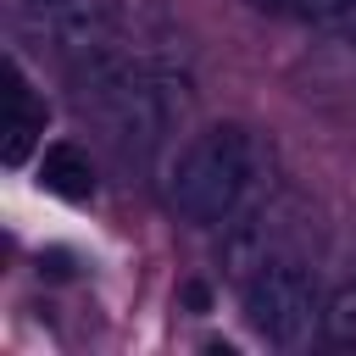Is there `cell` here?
Wrapping results in <instances>:
<instances>
[{
	"mask_svg": "<svg viewBox=\"0 0 356 356\" xmlns=\"http://www.w3.org/2000/svg\"><path fill=\"white\" fill-rule=\"evenodd\" d=\"M245 317L267 345H284V350L306 345L312 328L323 323L312 267H300L295 256H273L267 267H256L250 284H245Z\"/></svg>",
	"mask_w": 356,
	"mask_h": 356,
	"instance_id": "7a4b0ae2",
	"label": "cell"
},
{
	"mask_svg": "<svg viewBox=\"0 0 356 356\" xmlns=\"http://www.w3.org/2000/svg\"><path fill=\"white\" fill-rule=\"evenodd\" d=\"M39 273H50V278H72V250H39Z\"/></svg>",
	"mask_w": 356,
	"mask_h": 356,
	"instance_id": "9c48e42d",
	"label": "cell"
},
{
	"mask_svg": "<svg viewBox=\"0 0 356 356\" xmlns=\"http://www.w3.org/2000/svg\"><path fill=\"white\" fill-rule=\"evenodd\" d=\"M44 33L67 56H89L111 39V6L106 0H56L44 6Z\"/></svg>",
	"mask_w": 356,
	"mask_h": 356,
	"instance_id": "3957f363",
	"label": "cell"
},
{
	"mask_svg": "<svg viewBox=\"0 0 356 356\" xmlns=\"http://www.w3.org/2000/svg\"><path fill=\"white\" fill-rule=\"evenodd\" d=\"M39 128H44V122L6 117V145H0V161H6V167H22V161H28V150H33V139H39Z\"/></svg>",
	"mask_w": 356,
	"mask_h": 356,
	"instance_id": "ba28073f",
	"label": "cell"
},
{
	"mask_svg": "<svg viewBox=\"0 0 356 356\" xmlns=\"http://www.w3.org/2000/svg\"><path fill=\"white\" fill-rule=\"evenodd\" d=\"M323 334H328L334 345H356V284H345V289L328 295V306H323Z\"/></svg>",
	"mask_w": 356,
	"mask_h": 356,
	"instance_id": "5b68a950",
	"label": "cell"
},
{
	"mask_svg": "<svg viewBox=\"0 0 356 356\" xmlns=\"http://www.w3.org/2000/svg\"><path fill=\"white\" fill-rule=\"evenodd\" d=\"M22 6H33V11H44V6H56V0H22Z\"/></svg>",
	"mask_w": 356,
	"mask_h": 356,
	"instance_id": "7c38bea8",
	"label": "cell"
},
{
	"mask_svg": "<svg viewBox=\"0 0 356 356\" xmlns=\"http://www.w3.org/2000/svg\"><path fill=\"white\" fill-rule=\"evenodd\" d=\"M178 295H184V306H189V312H211V284H200V278H189V284H184Z\"/></svg>",
	"mask_w": 356,
	"mask_h": 356,
	"instance_id": "30bf717a",
	"label": "cell"
},
{
	"mask_svg": "<svg viewBox=\"0 0 356 356\" xmlns=\"http://www.w3.org/2000/svg\"><path fill=\"white\" fill-rule=\"evenodd\" d=\"M256 184V139L239 128V122H217L206 134H195L178 161H172V178H167V195L172 206L189 217V222H228L245 195Z\"/></svg>",
	"mask_w": 356,
	"mask_h": 356,
	"instance_id": "6da1fadb",
	"label": "cell"
},
{
	"mask_svg": "<svg viewBox=\"0 0 356 356\" xmlns=\"http://www.w3.org/2000/svg\"><path fill=\"white\" fill-rule=\"evenodd\" d=\"M39 189H50L56 200H72V206H83V200H95V167H89V156L78 150V145H44V156H39Z\"/></svg>",
	"mask_w": 356,
	"mask_h": 356,
	"instance_id": "277c9868",
	"label": "cell"
},
{
	"mask_svg": "<svg viewBox=\"0 0 356 356\" xmlns=\"http://www.w3.org/2000/svg\"><path fill=\"white\" fill-rule=\"evenodd\" d=\"M6 117H28V122H44V106L22 72V61H6Z\"/></svg>",
	"mask_w": 356,
	"mask_h": 356,
	"instance_id": "8992f818",
	"label": "cell"
},
{
	"mask_svg": "<svg viewBox=\"0 0 356 356\" xmlns=\"http://www.w3.org/2000/svg\"><path fill=\"white\" fill-rule=\"evenodd\" d=\"M345 6H350V0H256V11L300 17V22H323V28H334V17H339Z\"/></svg>",
	"mask_w": 356,
	"mask_h": 356,
	"instance_id": "52a82bcc",
	"label": "cell"
},
{
	"mask_svg": "<svg viewBox=\"0 0 356 356\" xmlns=\"http://www.w3.org/2000/svg\"><path fill=\"white\" fill-rule=\"evenodd\" d=\"M334 33H339L345 44H356V0H350V6H345V11L334 17Z\"/></svg>",
	"mask_w": 356,
	"mask_h": 356,
	"instance_id": "8fae6325",
	"label": "cell"
}]
</instances>
